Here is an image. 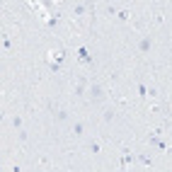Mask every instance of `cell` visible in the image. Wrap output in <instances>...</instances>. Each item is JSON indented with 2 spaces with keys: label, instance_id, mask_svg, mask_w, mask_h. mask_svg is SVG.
<instances>
[{
  "label": "cell",
  "instance_id": "cell-1",
  "mask_svg": "<svg viewBox=\"0 0 172 172\" xmlns=\"http://www.w3.org/2000/svg\"><path fill=\"white\" fill-rule=\"evenodd\" d=\"M87 97H90L92 102H100V100L104 97V90H102V85L92 82V85H90V90H87Z\"/></svg>",
  "mask_w": 172,
  "mask_h": 172
},
{
  "label": "cell",
  "instance_id": "cell-2",
  "mask_svg": "<svg viewBox=\"0 0 172 172\" xmlns=\"http://www.w3.org/2000/svg\"><path fill=\"white\" fill-rule=\"evenodd\" d=\"M138 49H141V53H148V51L153 49V34L143 36V39H141V44H138Z\"/></svg>",
  "mask_w": 172,
  "mask_h": 172
},
{
  "label": "cell",
  "instance_id": "cell-3",
  "mask_svg": "<svg viewBox=\"0 0 172 172\" xmlns=\"http://www.w3.org/2000/svg\"><path fill=\"white\" fill-rule=\"evenodd\" d=\"M73 136L75 138L85 136V124H82V121H75V124H73Z\"/></svg>",
  "mask_w": 172,
  "mask_h": 172
},
{
  "label": "cell",
  "instance_id": "cell-4",
  "mask_svg": "<svg viewBox=\"0 0 172 172\" xmlns=\"http://www.w3.org/2000/svg\"><path fill=\"white\" fill-rule=\"evenodd\" d=\"M102 119L107 121V124H112V121L116 119V109H104V112H102Z\"/></svg>",
  "mask_w": 172,
  "mask_h": 172
},
{
  "label": "cell",
  "instance_id": "cell-5",
  "mask_svg": "<svg viewBox=\"0 0 172 172\" xmlns=\"http://www.w3.org/2000/svg\"><path fill=\"white\" fill-rule=\"evenodd\" d=\"M53 119H56L58 124H63V121H68V112H66V109H58V112L53 114Z\"/></svg>",
  "mask_w": 172,
  "mask_h": 172
},
{
  "label": "cell",
  "instance_id": "cell-6",
  "mask_svg": "<svg viewBox=\"0 0 172 172\" xmlns=\"http://www.w3.org/2000/svg\"><path fill=\"white\" fill-rule=\"evenodd\" d=\"M12 126H15L17 131H22V116H12Z\"/></svg>",
  "mask_w": 172,
  "mask_h": 172
},
{
  "label": "cell",
  "instance_id": "cell-7",
  "mask_svg": "<svg viewBox=\"0 0 172 172\" xmlns=\"http://www.w3.org/2000/svg\"><path fill=\"white\" fill-rule=\"evenodd\" d=\"M116 20H121V22H126V20H129V12H126V10H121V12H116Z\"/></svg>",
  "mask_w": 172,
  "mask_h": 172
},
{
  "label": "cell",
  "instance_id": "cell-8",
  "mask_svg": "<svg viewBox=\"0 0 172 172\" xmlns=\"http://www.w3.org/2000/svg\"><path fill=\"white\" fill-rule=\"evenodd\" d=\"M138 95H141V97H148V87H145V85H138Z\"/></svg>",
  "mask_w": 172,
  "mask_h": 172
},
{
  "label": "cell",
  "instance_id": "cell-9",
  "mask_svg": "<svg viewBox=\"0 0 172 172\" xmlns=\"http://www.w3.org/2000/svg\"><path fill=\"white\" fill-rule=\"evenodd\" d=\"M90 150H92V153H100L102 148H100V143H97V141H92V143H90Z\"/></svg>",
  "mask_w": 172,
  "mask_h": 172
},
{
  "label": "cell",
  "instance_id": "cell-10",
  "mask_svg": "<svg viewBox=\"0 0 172 172\" xmlns=\"http://www.w3.org/2000/svg\"><path fill=\"white\" fill-rule=\"evenodd\" d=\"M17 136H20V141H27V138H29V136H27V131H24V129H22V131H17Z\"/></svg>",
  "mask_w": 172,
  "mask_h": 172
}]
</instances>
